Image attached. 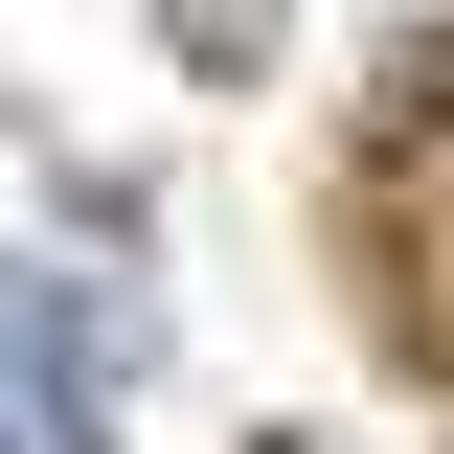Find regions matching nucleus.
Here are the masks:
<instances>
[{
    "instance_id": "1",
    "label": "nucleus",
    "mask_w": 454,
    "mask_h": 454,
    "mask_svg": "<svg viewBox=\"0 0 454 454\" xmlns=\"http://www.w3.org/2000/svg\"><path fill=\"white\" fill-rule=\"evenodd\" d=\"M0 454H91V318L0 273Z\"/></svg>"
}]
</instances>
